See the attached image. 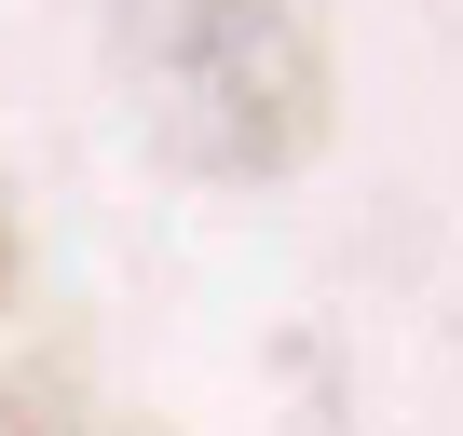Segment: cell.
Here are the masks:
<instances>
[{
	"instance_id": "1",
	"label": "cell",
	"mask_w": 463,
	"mask_h": 436,
	"mask_svg": "<svg viewBox=\"0 0 463 436\" xmlns=\"http://www.w3.org/2000/svg\"><path fill=\"white\" fill-rule=\"evenodd\" d=\"M137 137L191 177H287L327 150V42L300 0H96Z\"/></svg>"
},
{
	"instance_id": "2",
	"label": "cell",
	"mask_w": 463,
	"mask_h": 436,
	"mask_svg": "<svg viewBox=\"0 0 463 436\" xmlns=\"http://www.w3.org/2000/svg\"><path fill=\"white\" fill-rule=\"evenodd\" d=\"M0 287H14V232H0Z\"/></svg>"
}]
</instances>
